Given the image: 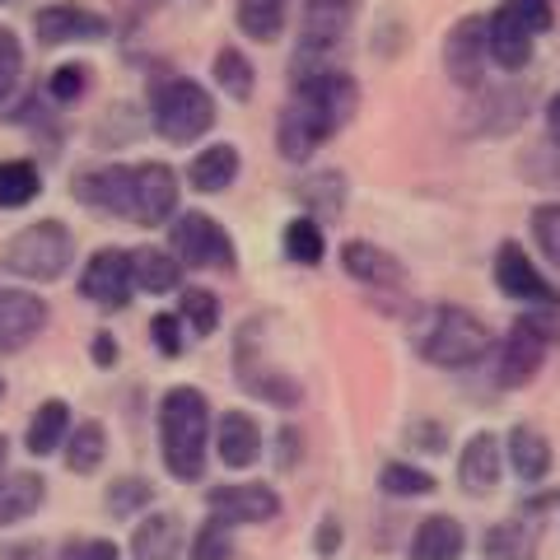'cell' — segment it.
Masks as SVG:
<instances>
[{"label":"cell","instance_id":"cell-30","mask_svg":"<svg viewBox=\"0 0 560 560\" xmlns=\"http://www.w3.org/2000/svg\"><path fill=\"white\" fill-rule=\"evenodd\" d=\"M131 276H136V290L145 294H168L183 285V267L168 248H131Z\"/></svg>","mask_w":560,"mask_h":560},{"label":"cell","instance_id":"cell-32","mask_svg":"<svg viewBox=\"0 0 560 560\" xmlns=\"http://www.w3.org/2000/svg\"><path fill=\"white\" fill-rule=\"evenodd\" d=\"M290 0H238V28L257 43H276L285 33Z\"/></svg>","mask_w":560,"mask_h":560},{"label":"cell","instance_id":"cell-48","mask_svg":"<svg viewBox=\"0 0 560 560\" xmlns=\"http://www.w3.org/2000/svg\"><path fill=\"white\" fill-rule=\"evenodd\" d=\"M341 541H346V533H341V518L337 514H327L323 523H318V533H313V551H318L323 560H331L341 551Z\"/></svg>","mask_w":560,"mask_h":560},{"label":"cell","instance_id":"cell-47","mask_svg":"<svg viewBox=\"0 0 560 560\" xmlns=\"http://www.w3.org/2000/svg\"><path fill=\"white\" fill-rule=\"evenodd\" d=\"M510 5L523 14V24H528L537 38L556 28V0H510Z\"/></svg>","mask_w":560,"mask_h":560},{"label":"cell","instance_id":"cell-22","mask_svg":"<svg viewBox=\"0 0 560 560\" xmlns=\"http://www.w3.org/2000/svg\"><path fill=\"white\" fill-rule=\"evenodd\" d=\"M215 458L224 467H253L261 458V430H257V420L248 411H224L220 416V425H215Z\"/></svg>","mask_w":560,"mask_h":560},{"label":"cell","instance_id":"cell-1","mask_svg":"<svg viewBox=\"0 0 560 560\" xmlns=\"http://www.w3.org/2000/svg\"><path fill=\"white\" fill-rule=\"evenodd\" d=\"M160 453L173 481H201L210 463V401L201 388L178 383L160 397Z\"/></svg>","mask_w":560,"mask_h":560},{"label":"cell","instance_id":"cell-16","mask_svg":"<svg viewBox=\"0 0 560 560\" xmlns=\"http://www.w3.org/2000/svg\"><path fill=\"white\" fill-rule=\"evenodd\" d=\"M47 318V300H38L33 290H0V355H14L33 337H43Z\"/></svg>","mask_w":560,"mask_h":560},{"label":"cell","instance_id":"cell-52","mask_svg":"<svg viewBox=\"0 0 560 560\" xmlns=\"http://www.w3.org/2000/svg\"><path fill=\"white\" fill-rule=\"evenodd\" d=\"M547 131H551V140L560 145V94H551V103H547Z\"/></svg>","mask_w":560,"mask_h":560},{"label":"cell","instance_id":"cell-35","mask_svg":"<svg viewBox=\"0 0 560 560\" xmlns=\"http://www.w3.org/2000/svg\"><path fill=\"white\" fill-rule=\"evenodd\" d=\"M43 178L28 160H0V210H24L28 201H38Z\"/></svg>","mask_w":560,"mask_h":560},{"label":"cell","instance_id":"cell-25","mask_svg":"<svg viewBox=\"0 0 560 560\" xmlns=\"http://www.w3.org/2000/svg\"><path fill=\"white\" fill-rule=\"evenodd\" d=\"M47 504V481L38 471H0V528L33 518Z\"/></svg>","mask_w":560,"mask_h":560},{"label":"cell","instance_id":"cell-41","mask_svg":"<svg viewBox=\"0 0 560 560\" xmlns=\"http://www.w3.org/2000/svg\"><path fill=\"white\" fill-rule=\"evenodd\" d=\"M300 197L313 206V210H323V215H331V210H341L346 206V178L341 173H318V178H308Z\"/></svg>","mask_w":560,"mask_h":560},{"label":"cell","instance_id":"cell-50","mask_svg":"<svg viewBox=\"0 0 560 560\" xmlns=\"http://www.w3.org/2000/svg\"><path fill=\"white\" fill-rule=\"evenodd\" d=\"M90 355H94V364H103V370H113L121 350H117V341L108 337V331H94V346H90Z\"/></svg>","mask_w":560,"mask_h":560},{"label":"cell","instance_id":"cell-7","mask_svg":"<svg viewBox=\"0 0 560 560\" xmlns=\"http://www.w3.org/2000/svg\"><path fill=\"white\" fill-rule=\"evenodd\" d=\"M547 337L528 323V313L523 318H514V327L504 331V341L495 350V388L504 393H518L528 388V383L541 374V364H547Z\"/></svg>","mask_w":560,"mask_h":560},{"label":"cell","instance_id":"cell-8","mask_svg":"<svg viewBox=\"0 0 560 560\" xmlns=\"http://www.w3.org/2000/svg\"><path fill=\"white\" fill-rule=\"evenodd\" d=\"M206 510L224 528H257V523L280 518V495L261 481H230V486H210Z\"/></svg>","mask_w":560,"mask_h":560},{"label":"cell","instance_id":"cell-11","mask_svg":"<svg viewBox=\"0 0 560 560\" xmlns=\"http://www.w3.org/2000/svg\"><path fill=\"white\" fill-rule=\"evenodd\" d=\"M178 173L168 164L150 160V164H136L131 168V220L136 224H164L178 215Z\"/></svg>","mask_w":560,"mask_h":560},{"label":"cell","instance_id":"cell-5","mask_svg":"<svg viewBox=\"0 0 560 560\" xmlns=\"http://www.w3.org/2000/svg\"><path fill=\"white\" fill-rule=\"evenodd\" d=\"M150 117H154V131L164 140L191 145V140H201L210 127H215V98H210L197 80H168L154 90Z\"/></svg>","mask_w":560,"mask_h":560},{"label":"cell","instance_id":"cell-44","mask_svg":"<svg viewBox=\"0 0 560 560\" xmlns=\"http://www.w3.org/2000/svg\"><path fill=\"white\" fill-rule=\"evenodd\" d=\"M243 383H248L261 401H271V407H294V401H300V388H294L285 374H261V378H243Z\"/></svg>","mask_w":560,"mask_h":560},{"label":"cell","instance_id":"cell-42","mask_svg":"<svg viewBox=\"0 0 560 560\" xmlns=\"http://www.w3.org/2000/svg\"><path fill=\"white\" fill-rule=\"evenodd\" d=\"M20 70H24V47H20V38H14V28L0 24V103L14 94Z\"/></svg>","mask_w":560,"mask_h":560},{"label":"cell","instance_id":"cell-54","mask_svg":"<svg viewBox=\"0 0 560 560\" xmlns=\"http://www.w3.org/2000/svg\"><path fill=\"white\" fill-rule=\"evenodd\" d=\"M0 397H5V378H0Z\"/></svg>","mask_w":560,"mask_h":560},{"label":"cell","instance_id":"cell-53","mask_svg":"<svg viewBox=\"0 0 560 560\" xmlns=\"http://www.w3.org/2000/svg\"><path fill=\"white\" fill-rule=\"evenodd\" d=\"M5 458H10V440L0 434V471H5Z\"/></svg>","mask_w":560,"mask_h":560},{"label":"cell","instance_id":"cell-21","mask_svg":"<svg viewBox=\"0 0 560 560\" xmlns=\"http://www.w3.org/2000/svg\"><path fill=\"white\" fill-rule=\"evenodd\" d=\"M467 551V528L453 514H425L411 533L407 560H463Z\"/></svg>","mask_w":560,"mask_h":560},{"label":"cell","instance_id":"cell-15","mask_svg":"<svg viewBox=\"0 0 560 560\" xmlns=\"http://www.w3.org/2000/svg\"><path fill=\"white\" fill-rule=\"evenodd\" d=\"M500 471H504V440L495 430H477L467 434V444L458 448V486L467 495L486 500L490 490L500 486Z\"/></svg>","mask_w":560,"mask_h":560},{"label":"cell","instance_id":"cell-3","mask_svg":"<svg viewBox=\"0 0 560 560\" xmlns=\"http://www.w3.org/2000/svg\"><path fill=\"white\" fill-rule=\"evenodd\" d=\"M70 261H75V234H70L61 220L24 224V230L5 243V267L14 276L33 280V285L61 280L70 271Z\"/></svg>","mask_w":560,"mask_h":560},{"label":"cell","instance_id":"cell-13","mask_svg":"<svg viewBox=\"0 0 560 560\" xmlns=\"http://www.w3.org/2000/svg\"><path fill=\"white\" fill-rule=\"evenodd\" d=\"M355 10L360 0H304L300 5V51H323L331 57L341 43L350 24H355Z\"/></svg>","mask_w":560,"mask_h":560},{"label":"cell","instance_id":"cell-45","mask_svg":"<svg viewBox=\"0 0 560 560\" xmlns=\"http://www.w3.org/2000/svg\"><path fill=\"white\" fill-rule=\"evenodd\" d=\"M61 560H121V547L113 537H75L61 547Z\"/></svg>","mask_w":560,"mask_h":560},{"label":"cell","instance_id":"cell-6","mask_svg":"<svg viewBox=\"0 0 560 560\" xmlns=\"http://www.w3.org/2000/svg\"><path fill=\"white\" fill-rule=\"evenodd\" d=\"M490 276H495V290L504 300H514L523 308H541V313H560V285L533 261V253L523 243L504 238L490 261Z\"/></svg>","mask_w":560,"mask_h":560},{"label":"cell","instance_id":"cell-46","mask_svg":"<svg viewBox=\"0 0 560 560\" xmlns=\"http://www.w3.org/2000/svg\"><path fill=\"white\" fill-rule=\"evenodd\" d=\"M407 444L416 453H448V430L440 420H411L407 425Z\"/></svg>","mask_w":560,"mask_h":560},{"label":"cell","instance_id":"cell-23","mask_svg":"<svg viewBox=\"0 0 560 560\" xmlns=\"http://www.w3.org/2000/svg\"><path fill=\"white\" fill-rule=\"evenodd\" d=\"M238 145H230V140H220V145H206L197 150V160L187 164V187L191 191H206V197H215V191H230L238 183Z\"/></svg>","mask_w":560,"mask_h":560},{"label":"cell","instance_id":"cell-51","mask_svg":"<svg viewBox=\"0 0 560 560\" xmlns=\"http://www.w3.org/2000/svg\"><path fill=\"white\" fill-rule=\"evenodd\" d=\"M0 556H5V560H47L43 541H24V547H5Z\"/></svg>","mask_w":560,"mask_h":560},{"label":"cell","instance_id":"cell-12","mask_svg":"<svg viewBox=\"0 0 560 560\" xmlns=\"http://www.w3.org/2000/svg\"><path fill=\"white\" fill-rule=\"evenodd\" d=\"M486 61H490V51H486V20H481V14H463V20L448 28V38H444V70H448V80L458 84V90H481Z\"/></svg>","mask_w":560,"mask_h":560},{"label":"cell","instance_id":"cell-43","mask_svg":"<svg viewBox=\"0 0 560 560\" xmlns=\"http://www.w3.org/2000/svg\"><path fill=\"white\" fill-rule=\"evenodd\" d=\"M84 90H90V66H57L47 80V94L57 103H75Z\"/></svg>","mask_w":560,"mask_h":560},{"label":"cell","instance_id":"cell-17","mask_svg":"<svg viewBox=\"0 0 560 560\" xmlns=\"http://www.w3.org/2000/svg\"><path fill=\"white\" fill-rule=\"evenodd\" d=\"M75 201H84L98 215L131 220V168L127 164H98L75 178Z\"/></svg>","mask_w":560,"mask_h":560},{"label":"cell","instance_id":"cell-2","mask_svg":"<svg viewBox=\"0 0 560 560\" xmlns=\"http://www.w3.org/2000/svg\"><path fill=\"white\" fill-rule=\"evenodd\" d=\"M411 346L416 355L434 364V370H471L490 355V327L463 304H434L420 313V323L411 327Z\"/></svg>","mask_w":560,"mask_h":560},{"label":"cell","instance_id":"cell-29","mask_svg":"<svg viewBox=\"0 0 560 560\" xmlns=\"http://www.w3.org/2000/svg\"><path fill=\"white\" fill-rule=\"evenodd\" d=\"M61 458L75 477H90V471H98L103 458H108V430H103L98 420H75L61 444Z\"/></svg>","mask_w":560,"mask_h":560},{"label":"cell","instance_id":"cell-20","mask_svg":"<svg viewBox=\"0 0 560 560\" xmlns=\"http://www.w3.org/2000/svg\"><path fill=\"white\" fill-rule=\"evenodd\" d=\"M187 528L173 510H150L140 514L136 533H131V560H178L183 556Z\"/></svg>","mask_w":560,"mask_h":560},{"label":"cell","instance_id":"cell-10","mask_svg":"<svg viewBox=\"0 0 560 560\" xmlns=\"http://www.w3.org/2000/svg\"><path fill=\"white\" fill-rule=\"evenodd\" d=\"M80 294L98 308H127L136 294L131 253L127 248H98L80 271Z\"/></svg>","mask_w":560,"mask_h":560},{"label":"cell","instance_id":"cell-9","mask_svg":"<svg viewBox=\"0 0 560 560\" xmlns=\"http://www.w3.org/2000/svg\"><path fill=\"white\" fill-rule=\"evenodd\" d=\"M486 51H490V61H495L504 75H518V70L533 66L537 33L523 24V14L510 5V0H500V5L486 14Z\"/></svg>","mask_w":560,"mask_h":560},{"label":"cell","instance_id":"cell-31","mask_svg":"<svg viewBox=\"0 0 560 560\" xmlns=\"http://www.w3.org/2000/svg\"><path fill=\"white\" fill-rule=\"evenodd\" d=\"M210 75H215L224 98H234V103H248L253 90H257V70H253V61L243 57L238 47H220L215 61H210Z\"/></svg>","mask_w":560,"mask_h":560},{"label":"cell","instance_id":"cell-36","mask_svg":"<svg viewBox=\"0 0 560 560\" xmlns=\"http://www.w3.org/2000/svg\"><path fill=\"white\" fill-rule=\"evenodd\" d=\"M528 234H533L537 257L547 261V271L560 276V201H541V206H533Z\"/></svg>","mask_w":560,"mask_h":560},{"label":"cell","instance_id":"cell-4","mask_svg":"<svg viewBox=\"0 0 560 560\" xmlns=\"http://www.w3.org/2000/svg\"><path fill=\"white\" fill-rule=\"evenodd\" d=\"M168 253L178 257V267H197V271H234L238 267V248L230 230L206 215V210H183L168 224Z\"/></svg>","mask_w":560,"mask_h":560},{"label":"cell","instance_id":"cell-26","mask_svg":"<svg viewBox=\"0 0 560 560\" xmlns=\"http://www.w3.org/2000/svg\"><path fill=\"white\" fill-rule=\"evenodd\" d=\"M323 127L313 121L304 108H294V103H285L280 108V121H276V150H280V160H290V164H308L313 160V150L323 145Z\"/></svg>","mask_w":560,"mask_h":560},{"label":"cell","instance_id":"cell-28","mask_svg":"<svg viewBox=\"0 0 560 560\" xmlns=\"http://www.w3.org/2000/svg\"><path fill=\"white\" fill-rule=\"evenodd\" d=\"M477 94H481L477 131H486V136H504L528 117V94H523L518 84H500V90H477Z\"/></svg>","mask_w":560,"mask_h":560},{"label":"cell","instance_id":"cell-24","mask_svg":"<svg viewBox=\"0 0 560 560\" xmlns=\"http://www.w3.org/2000/svg\"><path fill=\"white\" fill-rule=\"evenodd\" d=\"M541 547V528L533 518H500L490 523L486 537H481V556L486 560H537Z\"/></svg>","mask_w":560,"mask_h":560},{"label":"cell","instance_id":"cell-19","mask_svg":"<svg viewBox=\"0 0 560 560\" xmlns=\"http://www.w3.org/2000/svg\"><path fill=\"white\" fill-rule=\"evenodd\" d=\"M504 463L514 467V477L523 486H541L556 467V448L537 425H514L504 434Z\"/></svg>","mask_w":560,"mask_h":560},{"label":"cell","instance_id":"cell-37","mask_svg":"<svg viewBox=\"0 0 560 560\" xmlns=\"http://www.w3.org/2000/svg\"><path fill=\"white\" fill-rule=\"evenodd\" d=\"M103 504H108L113 518H140L154 504V486L145 477H117L103 490Z\"/></svg>","mask_w":560,"mask_h":560},{"label":"cell","instance_id":"cell-14","mask_svg":"<svg viewBox=\"0 0 560 560\" xmlns=\"http://www.w3.org/2000/svg\"><path fill=\"white\" fill-rule=\"evenodd\" d=\"M108 24L98 20L94 10L70 5V0H57V5H43L33 14V38L43 47H66V43H98Z\"/></svg>","mask_w":560,"mask_h":560},{"label":"cell","instance_id":"cell-49","mask_svg":"<svg viewBox=\"0 0 560 560\" xmlns=\"http://www.w3.org/2000/svg\"><path fill=\"white\" fill-rule=\"evenodd\" d=\"M276 444H280V453H276V463H280V471H290L294 463H300V458H304V434H300V430H294V425H285V430H280V434H276Z\"/></svg>","mask_w":560,"mask_h":560},{"label":"cell","instance_id":"cell-39","mask_svg":"<svg viewBox=\"0 0 560 560\" xmlns=\"http://www.w3.org/2000/svg\"><path fill=\"white\" fill-rule=\"evenodd\" d=\"M191 560H234V528H224L220 518H206L197 533H191Z\"/></svg>","mask_w":560,"mask_h":560},{"label":"cell","instance_id":"cell-38","mask_svg":"<svg viewBox=\"0 0 560 560\" xmlns=\"http://www.w3.org/2000/svg\"><path fill=\"white\" fill-rule=\"evenodd\" d=\"M178 318H183V327L197 331V337H210V331L220 327V300L201 285H187L178 294Z\"/></svg>","mask_w":560,"mask_h":560},{"label":"cell","instance_id":"cell-18","mask_svg":"<svg viewBox=\"0 0 560 560\" xmlns=\"http://www.w3.org/2000/svg\"><path fill=\"white\" fill-rule=\"evenodd\" d=\"M341 271H346L350 280H360V285H370V290H393V285H401V280H407L401 261H397L388 248L370 243V238L341 243Z\"/></svg>","mask_w":560,"mask_h":560},{"label":"cell","instance_id":"cell-27","mask_svg":"<svg viewBox=\"0 0 560 560\" xmlns=\"http://www.w3.org/2000/svg\"><path fill=\"white\" fill-rule=\"evenodd\" d=\"M70 425H75V420H70L66 401L61 397H47V401H38V411H33V420H28L24 448L33 453V458H51V453H61Z\"/></svg>","mask_w":560,"mask_h":560},{"label":"cell","instance_id":"cell-40","mask_svg":"<svg viewBox=\"0 0 560 560\" xmlns=\"http://www.w3.org/2000/svg\"><path fill=\"white\" fill-rule=\"evenodd\" d=\"M150 341H154V350H160L164 360H178L187 350V327H183L178 313H154L150 318Z\"/></svg>","mask_w":560,"mask_h":560},{"label":"cell","instance_id":"cell-33","mask_svg":"<svg viewBox=\"0 0 560 560\" xmlns=\"http://www.w3.org/2000/svg\"><path fill=\"white\" fill-rule=\"evenodd\" d=\"M280 248H285V257L294 261V267H318V261L327 257L323 224L313 220V215H294L285 224V234H280Z\"/></svg>","mask_w":560,"mask_h":560},{"label":"cell","instance_id":"cell-34","mask_svg":"<svg viewBox=\"0 0 560 560\" xmlns=\"http://www.w3.org/2000/svg\"><path fill=\"white\" fill-rule=\"evenodd\" d=\"M378 490H383V495H393V500H420V495H434V490H440V481H434L425 467L397 458V463H383Z\"/></svg>","mask_w":560,"mask_h":560}]
</instances>
